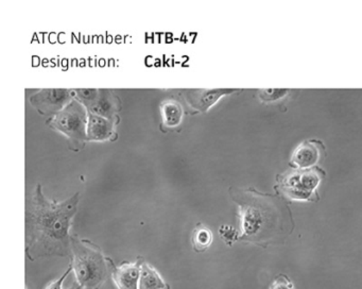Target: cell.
I'll list each match as a JSON object with an SVG mask.
<instances>
[{
  "label": "cell",
  "instance_id": "12",
  "mask_svg": "<svg viewBox=\"0 0 362 289\" xmlns=\"http://www.w3.org/2000/svg\"><path fill=\"white\" fill-rule=\"evenodd\" d=\"M320 157L319 147L313 142H305L300 144L292 155L291 164L300 169L313 167Z\"/></svg>",
  "mask_w": 362,
  "mask_h": 289
},
{
  "label": "cell",
  "instance_id": "17",
  "mask_svg": "<svg viewBox=\"0 0 362 289\" xmlns=\"http://www.w3.org/2000/svg\"><path fill=\"white\" fill-rule=\"evenodd\" d=\"M270 289H294V285L286 274H279L271 284Z\"/></svg>",
  "mask_w": 362,
  "mask_h": 289
},
{
  "label": "cell",
  "instance_id": "7",
  "mask_svg": "<svg viewBox=\"0 0 362 289\" xmlns=\"http://www.w3.org/2000/svg\"><path fill=\"white\" fill-rule=\"evenodd\" d=\"M74 99H76L75 89H44L31 96L30 103L40 114L52 118Z\"/></svg>",
  "mask_w": 362,
  "mask_h": 289
},
{
  "label": "cell",
  "instance_id": "10",
  "mask_svg": "<svg viewBox=\"0 0 362 289\" xmlns=\"http://www.w3.org/2000/svg\"><path fill=\"white\" fill-rule=\"evenodd\" d=\"M119 120H110L105 117L88 113V140H111L115 135V127Z\"/></svg>",
  "mask_w": 362,
  "mask_h": 289
},
{
  "label": "cell",
  "instance_id": "1",
  "mask_svg": "<svg viewBox=\"0 0 362 289\" xmlns=\"http://www.w3.org/2000/svg\"><path fill=\"white\" fill-rule=\"evenodd\" d=\"M80 193L63 202L52 201L37 184L26 205V255L35 261L42 257H71V227L78 212Z\"/></svg>",
  "mask_w": 362,
  "mask_h": 289
},
{
  "label": "cell",
  "instance_id": "6",
  "mask_svg": "<svg viewBox=\"0 0 362 289\" xmlns=\"http://www.w3.org/2000/svg\"><path fill=\"white\" fill-rule=\"evenodd\" d=\"M321 169H303L302 171L286 174L279 178L284 193L294 200L311 201L315 196V189L321 181Z\"/></svg>",
  "mask_w": 362,
  "mask_h": 289
},
{
  "label": "cell",
  "instance_id": "5",
  "mask_svg": "<svg viewBox=\"0 0 362 289\" xmlns=\"http://www.w3.org/2000/svg\"><path fill=\"white\" fill-rule=\"evenodd\" d=\"M75 96L90 114L98 115L110 120H119L117 113L122 110V101L113 91L78 89H75Z\"/></svg>",
  "mask_w": 362,
  "mask_h": 289
},
{
  "label": "cell",
  "instance_id": "16",
  "mask_svg": "<svg viewBox=\"0 0 362 289\" xmlns=\"http://www.w3.org/2000/svg\"><path fill=\"white\" fill-rule=\"evenodd\" d=\"M288 93H289L288 89H262L260 91L259 98L262 102H273L285 97Z\"/></svg>",
  "mask_w": 362,
  "mask_h": 289
},
{
  "label": "cell",
  "instance_id": "2",
  "mask_svg": "<svg viewBox=\"0 0 362 289\" xmlns=\"http://www.w3.org/2000/svg\"><path fill=\"white\" fill-rule=\"evenodd\" d=\"M233 201L239 206L241 234L239 240L267 246L283 231L284 208L276 198L254 189H230Z\"/></svg>",
  "mask_w": 362,
  "mask_h": 289
},
{
  "label": "cell",
  "instance_id": "13",
  "mask_svg": "<svg viewBox=\"0 0 362 289\" xmlns=\"http://www.w3.org/2000/svg\"><path fill=\"white\" fill-rule=\"evenodd\" d=\"M163 123L169 129L179 127L183 119V108L175 100H169L162 104Z\"/></svg>",
  "mask_w": 362,
  "mask_h": 289
},
{
  "label": "cell",
  "instance_id": "20",
  "mask_svg": "<svg viewBox=\"0 0 362 289\" xmlns=\"http://www.w3.org/2000/svg\"><path fill=\"white\" fill-rule=\"evenodd\" d=\"M79 289H81V288H80V287H79Z\"/></svg>",
  "mask_w": 362,
  "mask_h": 289
},
{
  "label": "cell",
  "instance_id": "18",
  "mask_svg": "<svg viewBox=\"0 0 362 289\" xmlns=\"http://www.w3.org/2000/svg\"><path fill=\"white\" fill-rule=\"evenodd\" d=\"M71 272H73V266L71 264H69V268H67L66 271L60 276V278H57L54 282L50 283L46 289H63V284H64V280H66L67 276L71 274Z\"/></svg>",
  "mask_w": 362,
  "mask_h": 289
},
{
  "label": "cell",
  "instance_id": "4",
  "mask_svg": "<svg viewBox=\"0 0 362 289\" xmlns=\"http://www.w3.org/2000/svg\"><path fill=\"white\" fill-rule=\"evenodd\" d=\"M88 113L86 106L74 99L69 106L46 121L52 129L64 134L71 150H82L88 142Z\"/></svg>",
  "mask_w": 362,
  "mask_h": 289
},
{
  "label": "cell",
  "instance_id": "15",
  "mask_svg": "<svg viewBox=\"0 0 362 289\" xmlns=\"http://www.w3.org/2000/svg\"><path fill=\"white\" fill-rule=\"evenodd\" d=\"M219 235L221 239L226 242L228 246H232L235 242L239 240V233L234 227L228 225H223L219 227Z\"/></svg>",
  "mask_w": 362,
  "mask_h": 289
},
{
  "label": "cell",
  "instance_id": "19",
  "mask_svg": "<svg viewBox=\"0 0 362 289\" xmlns=\"http://www.w3.org/2000/svg\"><path fill=\"white\" fill-rule=\"evenodd\" d=\"M67 289H79V286H78V284H74L73 286L71 287V288Z\"/></svg>",
  "mask_w": 362,
  "mask_h": 289
},
{
  "label": "cell",
  "instance_id": "9",
  "mask_svg": "<svg viewBox=\"0 0 362 289\" xmlns=\"http://www.w3.org/2000/svg\"><path fill=\"white\" fill-rule=\"evenodd\" d=\"M111 278L118 289H139V267L137 263H124L116 266L113 259H110Z\"/></svg>",
  "mask_w": 362,
  "mask_h": 289
},
{
  "label": "cell",
  "instance_id": "3",
  "mask_svg": "<svg viewBox=\"0 0 362 289\" xmlns=\"http://www.w3.org/2000/svg\"><path fill=\"white\" fill-rule=\"evenodd\" d=\"M69 259L81 289H100L111 276L109 257L105 256L100 246L90 240L73 235Z\"/></svg>",
  "mask_w": 362,
  "mask_h": 289
},
{
  "label": "cell",
  "instance_id": "14",
  "mask_svg": "<svg viewBox=\"0 0 362 289\" xmlns=\"http://www.w3.org/2000/svg\"><path fill=\"white\" fill-rule=\"evenodd\" d=\"M213 242V234L206 227L199 225L194 229L192 236V244L194 251L201 253L206 251Z\"/></svg>",
  "mask_w": 362,
  "mask_h": 289
},
{
  "label": "cell",
  "instance_id": "8",
  "mask_svg": "<svg viewBox=\"0 0 362 289\" xmlns=\"http://www.w3.org/2000/svg\"><path fill=\"white\" fill-rule=\"evenodd\" d=\"M239 91H241V89H184L181 91V96L185 103L189 106V110H194L192 114H196V113H206L211 106H215L224 96L232 95V94L239 93Z\"/></svg>",
  "mask_w": 362,
  "mask_h": 289
},
{
  "label": "cell",
  "instance_id": "11",
  "mask_svg": "<svg viewBox=\"0 0 362 289\" xmlns=\"http://www.w3.org/2000/svg\"><path fill=\"white\" fill-rule=\"evenodd\" d=\"M136 263L141 272L139 289H170V286L165 282L158 270L147 263L143 256L137 257Z\"/></svg>",
  "mask_w": 362,
  "mask_h": 289
}]
</instances>
